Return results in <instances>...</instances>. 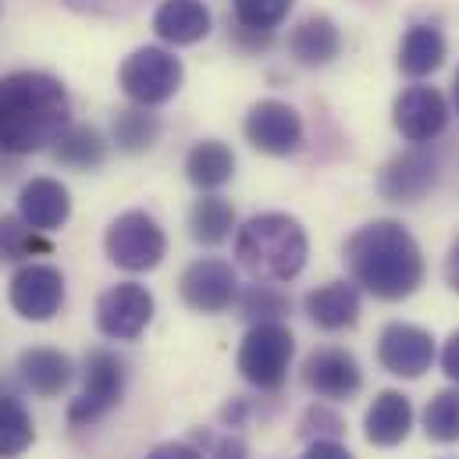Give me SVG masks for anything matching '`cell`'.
Masks as SVG:
<instances>
[{"label": "cell", "instance_id": "cell-1", "mask_svg": "<svg viewBox=\"0 0 459 459\" xmlns=\"http://www.w3.org/2000/svg\"><path fill=\"white\" fill-rule=\"evenodd\" d=\"M72 125V100L57 75L11 72L0 79V153L29 157L54 146Z\"/></svg>", "mask_w": 459, "mask_h": 459}, {"label": "cell", "instance_id": "cell-2", "mask_svg": "<svg viewBox=\"0 0 459 459\" xmlns=\"http://www.w3.org/2000/svg\"><path fill=\"white\" fill-rule=\"evenodd\" d=\"M345 264L352 281L385 303L410 299L428 274L420 242L399 221H370L352 231L345 242Z\"/></svg>", "mask_w": 459, "mask_h": 459}, {"label": "cell", "instance_id": "cell-3", "mask_svg": "<svg viewBox=\"0 0 459 459\" xmlns=\"http://www.w3.org/2000/svg\"><path fill=\"white\" fill-rule=\"evenodd\" d=\"M307 256H310V238L292 214L267 211L249 218L235 231V260L242 264V271L253 274V281L285 285L303 274Z\"/></svg>", "mask_w": 459, "mask_h": 459}, {"label": "cell", "instance_id": "cell-4", "mask_svg": "<svg viewBox=\"0 0 459 459\" xmlns=\"http://www.w3.org/2000/svg\"><path fill=\"white\" fill-rule=\"evenodd\" d=\"M296 356V339L281 321H260L246 332L235 352V370L242 374L246 385L260 392H278L289 377Z\"/></svg>", "mask_w": 459, "mask_h": 459}, {"label": "cell", "instance_id": "cell-5", "mask_svg": "<svg viewBox=\"0 0 459 459\" xmlns=\"http://www.w3.org/2000/svg\"><path fill=\"white\" fill-rule=\"evenodd\" d=\"M186 68L175 57V50L164 47H139L132 50L117 68L121 93L139 108H160L182 90Z\"/></svg>", "mask_w": 459, "mask_h": 459}, {"label": "cell", "instance_id": "cell-6", "mask_svg": "<svg viewBox=\"0 0 459 459\" xmlns=\"http://www.w3.org/2000/svg\"><path fill=\"white\" fill-rule=\"evenodd\" d=\"M125 359L111 349H90L82 363V392L68 406V424L72 428H90L104 420L125 395Z\"/></svg>", "mask_w": 459, "mask_h": 459}, {"label": "cell", "instance_id": "cell-7", "mask_svg": "<svg viewBox=\"0 0 459 459\" xmlns=\"http://www.w3.org/2000/svg\"><path fill=\"white\" fill-rule=\"evenodd\" d=\"M104 249H108V260L115 267L128 271V274H143L164 260L168 235L160 229V221L150 218L146 211H125L108 225Z\"/></svg>", "mask_w": 459, "mask_h": 459}, {"label": "cell", "instance_id": "cell-8", "mask_svg": "<svg viewBox=\"0 0 459 459\" xmlns=\"http://www.w3.org/2000/svg\"><path fill=\"white\" fill-rule=\"evenodd\" d=\"M7 303L22 321H54L65 307V274L54 264H22L7 281Z\"/></svg>", "mask_w": 459, "mask_h": 459}, {"label": "cell", "instance_id": "cell-9", "mask_svg": "<svg viewBox=\"0 0 459 459\" xmlns=\"http://www.w3.org/2000/svg\"><path fill=\"white\" fill-rule=\"evenodd\" d=\"M153 292L139 281H121L111 285L108 292H100L97 299V328L104 339L111 342H135L150 321H153Z\"/></svg>", "mask_w": 459, "mask_h": 459}, {"label": "cell", "instance_id": "cell-10", "mask_svg": "<svg viewBox=\"0 0 459 459\" xmlns=\"http://www.w3.org/2000/svg\"><path fill=\"white\" fill-rule=\"evenodd\" d=\"M182 303L196 314H225L238 299V274L221 256H200L182 271Z\"/></svg>", "mask_w": 459, "mask_h": 459}, {"label": "cell", "instance_id": "cell-11", "mask_svg": "<svg viewBox=\"0 0 459 459\" xmlns=\"http://www.w3.org/2000/svg\"><path fill=\"white\" fill-rule=\"evenodd\" d=\"M242 132L253 150L267 157H289L303 146V117L285 100H260L249 108Z\"/></svg>", "mask_w": 459, "mask_h": 459}, {"label": "cell", "instance_id": "cell-12", "mask_svg": "<svg viewBox=\"0 0 459 459\" xmlns=\"http://www.w3.org/2000/svg\"><path fill=\"white\" fill-rule=\"evenodd\" d=\"M392 121L406 143H413V146L435 143L449 128V100L435 86H410L395 97Z\"/></svg>", "mask_w": 459, "mask_h": 459}, {"label": "cell", "instance_id": "cell-13", "mask_svg": "<svg viewBox=\"0 0 459 459\" xmlns=\"http://www.w3.org/2000/svg\"><path fill=\"white\" fill-rule=\"evenodd\" d=\"M435 186H438V157L420 146L392 157L377 171V193L388 204H420Z\"/></svg>", "mask_w": 459, "mask_h": 459}, {"label": "cell", "instance_id": "cell-14", "mask_svg": "<svg viewBox=\"0 0 459 459\" xmlns=\"http://www.w3.org/2000/svg\"><path fill=\"white\" fill-rule=\"evenodd\" d=\"M377 363L395 377L417 381L435 363V339H431V332H424L417 325L392 321V325H385V332L377 339Z\"/></svg>", "mask_w": 459, "mask_h": 459}, {"label": "cell", "instance_id": "cell-15", "mask_svg": "<svg viewBox=\"0 0 459 459\" xmlns=\"http://www.w3.org/2000/svg\"><path fill=\"white\" fill-rule=\"evenodd\" d=\"M303 385L328 403H345L363 388V370L356 363L352 352H345L339 345H325L314 349L303 363Z\"/></svg>", "mask_w": 459, "mask_h": 459}, {"label": "cell", "instance_id": "cell-16", "mask_svg": "<svg viewBox=\"0 0 459 459\" xmlns=\"http://www.w3.org/2000/svg\"><path fill=\"white\" fill-rule=\"evenodd\" d=\"M18 218L29 225V229L50 231L65 229L68 218H72V193L68 186H61L57 178H29L18 193Z\"/></svg>", "mask_w": 459, "mask_h": 459}, {"label": "cell", "instance_id": "cell-17", "mask_svg": "<svg viewBox=\"0 0 459 459\" xmlns=\"http://www.w3.org/2000/svg\"><path fill=\"white\" fill-rule=\"evenodd\" d=\"M413 431V403L410 395L395 392V388H385L374 395V403L367 406V417H363V435L370 446L377 449H395L410 438Z\"/></svg>", "mask_w": 459, "mask_h": 459}, {"label": "cell", "instance_id": "cell-18", "mask_svg": "<svg viewBox=\"0 0 459 459\" xmlns=\"http://www.w3.org/2000/svg\"><path fill=\"white\" fill-rule=\"evenodd\" d=\"M214 29V14L204 0H160L153 11V32L168 47H193L207 39Z\"/></svg>", "mask_w": 459, "mask_h": 459}, {"label": "cell", "instance_id": "cell-19", "mask_svg": "<svg viewBox=\"0 0 459 459\" xmlns=\"http://www.w3.org/2000/svg\"><path fill=\"white\" fill-rule=\"evenodd\" d=\"M18 377L25 381V388L39 399H54L61 395L72 377H75V363L68 352L50 349V345H32L18 356Z\"/></svg>", "mask_w": 459, "mask_h": 459}, {"label": "cell", "instance_id": "cell-20", "mask_svg": "<svg viewBox=\"0 0 459 459\" xmlns=\"http://www.w3.org/2000/svg\"><path fill=\"white\" fill-rule=\"evenodd\" d=\"M289 54L303 68H325L342 54V32L328 14H310L289 32Z\"/></svg>", "mask_w": 459, "mask_h": 459}, {"label": "cell", "instance_id": "cell-21", "mask_svg": "<svg viewBox=\"0 0 459 459\" xmlns=\"http://www.w3.org/2000/svg\"><path fill=\"white\" fill-rule=\"evenodd\" d=\"M303 310L321 332H345L359 321V289L349 281H328L307 292Z\"/></svg>", "mask_w": 459, "mask_h": 459}, {"label": "cell", "instance_id": "cell-22", "mask_svg": "<svg viewBox=\"0 0 459 459\" xmlns=\"http://www.w3.org/2000/svg\"><path fill=\"white\" fill-rule=\"evenodd\" d=\"M446 54H449V43L442 29L420 22V25H410L399 43V68L410 79H428L446 65Z\"/></svg>", "mask_w": 459, "mask_h": 459}, {"label": "cell", "instance_id": "cell-23", "mask_svg": "<svg viewBox=\"0 0 459 459\" xmlns=\"http://www.w3.org/2000/svg\"><path fill=\"white\" fill-rule=\"evenodd\" d=\"M231 175H235V153H231L229 143H221V139H200L186 153V178L200 193L229 186Z\"/></svg>", "mask_w": 459, "mask_h": 459}, {"label": "cell", "instance_id": "cell-24", "mask_svg": "<svg viewBox=\"0 0 459 459\" xmlns=\"http://www.w3.org/2000/svg\"><path fill=\"white\" fill-rule=\"evenodd\" d=\"M54 157L72 171H97L108 160V139L93 125H68L54 143Z\"/></svg>", "mask_w": 459, "mask_h": 459}, {"label": "cell", "instance_id": "cell-25", "mask_svg": "<svg viewBox=\"0 0 459 459\" xmlns=\"http://www.w3.org/2000/svg\"><path fill=\"white\" fill-rule=\"evenodd\" d=\"M160 117L153 115L150 108H125L117 111L111 121V139L121 153H146L157 139H160Z\"/></svg>", "mask_w": 459, "mask_h": 459}, {"label": "cell", "instance_id": "cell-26", "mask_svg": "<svg viewBox=\"0 0 459 459\" xmlns=\"http://www.w3.org/2000/svg\"><path fill=\"white\" fill-rule=\"evenodd\" d=\"M235 229V207L225 196H200L189 211V235L200 246H221Z\"/></svg>", "mask_w": 459, "mask_h": 459}, {"label": "cell", "instance_id": "cell-27", "mask_svg": "<svg viewBox=\"0 0 459 459\" xmlns=\"http://www.w3.org/2000/svg\"><path fill=\"white\" fill-rule=\"evenodd\" d=\"M32 442H36L32 413L14 395H0V459L25 456Z\"/></svg>", "mask_w": 459, "mask_h": 459}, {"label": "cell", "instance_id": "cell-28", "mask_svg": "<svg viewBox=\"0 0 459 459\" xmlns=\"http://www.w3.org/2000/svg\"><path fill=\"white\" fill-rule=\"evenodd\" d=\"M292 7H296V0H231L235 29L260 32V36H271L289 18Z\"/></svg>", "mask_w": 459, "mask_h": 459}, {"label": "cell", "instance_id": "cell-29", "mask_svg": "<svg viewBox=\"0 0 459 459\" xmlns=\"http://www.w3.org/2000/svg\"><path fill=\"white\" fill-rule=\"evenodd\" d=\"M235 303H238V314L246 321H253V325H260V321H281L292 310V299L281 289H274L271 281H256L249 289H238V299Z\"/></svg>", "mask_w": 459, "mask_h": 459}, {"label": "cell", "instance_id": "cell-30", "mask_svg": "<svg viewBox=\"0 0 459 459\" xmlns=\"http://www.w3.org/2000/svg\"><path fill=\"white\" fill-rule=\"evenodd\" d=\"M424 435L442 446L459 442V385L431 395V403L424 406Z\"/></svg>", "mask_w": 459, "mask_h": 459}, {"label": "cell", "instance_id": "cell-31", "mask_svg": "<svg viewBox=\"0 0 459 459\" xmlns=\"http://www.w3.org/2000/svg\"><path fill=\"white\" fill-rule=\"evenodd\" d=\"M50 253V242L43 238V231L29 229L22 218H0V260H29Z\"/></svg>", "mask_w": 459, "mask_h": 459}, {"label": "cell", "instance_id": "cell-32", "mask_svg": "<svg viewBox=\"0 0 459 459\" xmlns=\"http://www.w3.org/2000/svg\"><path fill=\"white\" fill-rule=\"evenodd\" d=\"M342 431H345V420L335 410H328V406H310L303 413V420H299V435L307 442H339Z\"/></svg>", "mask_w": 459, "mask_h": 459}, {"label": "cell", "instance_id": "cell-33", "mask_svg": "<svg viewBox=\"0 0 459 459\" xmlns=\"http://www.w3.org/2000/svg\"><path fill=\"white\" fill-rule=\"evenodd\" d=\"M139 4H146V0H65L68 11H75V14H93V18H125V14H132Z\"/></svg>", "mask_w": 459, "mask_h": 459}, {"label": "cell", "instance_id": "cell-34", "mask_svg": "<svg viewBox=\"0 0 459 459\" xmlns=\"http://www.w3.org/2000/svg\"><path fill=\"white\" fill-rule=\"evenodd\" d=\"M207 453L211 459H249V449L238 435H221V438H207Z\"/></svg>", "mask_w": 459, "mask_h": 459}, {"label": "cell", "instance_id": "cell-35", "mask_svg": "<svg viewBox=\"0 0 459 459\" xmlns=\"http://www.w3.org/2000/svg\"><path fill=\"white\" fill-rule=\"evenodd\" d=\"M146 459H204V453L196 446H189V442H164V446L150 449Z\"/></svg>", "mask_w": 459, "mask_h": 459}, {"label": "cell", "instance_id": "cell-36", "mask_svg": "<svg viewBox=\"0 0 459 459\" xmlns=\"http://www.w3.org/2000/svg\"><path fill=\"white\" fill-rule=\"evenodd\" d=\"M442 370H446V377L459 385V328L449 335V342L442 349Z\"/></svg>", "mask_w": 459, "mask_h": 459}, {"label": "cell", "instance_id": "cell-37", "mask_svg": "<svg viewBox=\"0 0 459 459\" xmlns=\"http://www.w3.org/2000/svg\"><path fill=\"white\" fill-rule=\"evenodd\" d=\"M303 459H352V453L345 449L342 442H310Z\"/></svg>", "mask_w": 459, "mask_h": 459}, {"label": "cell", "instance_id": "cell-38", "mask_svg": "<svg viewBox=\"0 0 459 459\" xmlns=\"http://www.w3.org/2000/svg\"><path fill=\"white\" fill-rule=\"evenodd\" d=\"M446 278H449V285L459 292V238L453 242V249H449V256H446Z\"/></svg>", "mask_w": 459, "mask_h": 459}, {"label": "cell", "instance_id": "cell-39", "mask_svg": "<svg viewBox=\"0 0 459 459\" xmlns=\"http://www.w3.org/2000/svg\"><path fill=\"white\" fill-rule=\"evenodd\" d=\"M453 93H456V108H459V72H456V90Z\"/></svg>", "mask_w": 459, "mask_h": 459}]
</instances>
